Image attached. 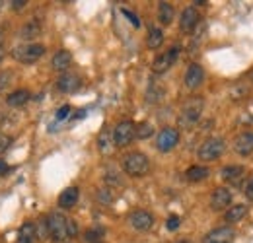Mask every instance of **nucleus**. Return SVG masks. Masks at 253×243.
<instances>
[{
	"label": "nucleus",
	"instance_id": "1",
	"mask_svg": "<svg viewBox=\"0 0 253 243\" xmlns=\"http://www.w3.org/2000/svg\"><path fill=\"white\" fill-rule=\"evenodd\" d=\"M47 232H49V238L53 242H66L70 238V220L61 212H53L47 216Z\"/></svg>",
	"mask_w": 253,
	"mask_h": 243
},
{
	"label": "nucleus",
	"instance_id": "2",
	"mask_svg": "<svg viewBox=\"0 0 253 243\" xmlns=\"http://www.w3.org/2000/svg\"><path fill=\"white\" fill-rule=\"evenodd\" d=\"M123 169L130 177H142L150 171V160L142 152H130L123 158Z\"/></svg>",
	"mask_w": 253,
	"mask_h": 243
},
{
	"label": "nucleus",
	"instance_id": "3",
	"mask_svg": "<svg viewBox=\"0 0 253 243\" xmlns=\"http://www.w3.org/2000/svg\"><path fill=\"white\" fill-rule=\"evenodd\" d=\"M203 109H205V99H203V97H199V95L189 97V99L183 103V107H181L179 124H181V126H193L195 122L201 119Z\"/></svg>",
	"mask_w": 253,
	"mask_h": 243
},
{
	"label": "nucleus",
	"instance_id": "4",
	"mask_svg": "<svg viewBox=\"0 0 253 243\" xmlns=\"http://www.w3.org/2000/svg\"><path fill=\"white\" fill-rule=\"evenodd\" d=\"M45 55V47L41 43H24L12 49V57L22 64H33Z\"/></svg>",
	"mask_w": 253,
	"mask_h": 243
},
{
	"label": "nucleus",
	"instance_id": "5",
	"mask_svg": "<svg viewBox=\"0 0 253 243\" xmlns=\"http://www.w3.org/2000/svg\"><path fill=\"white\" fill-rule=\"evenodd\" d=\"M224 150H226V142L218 136H211L199 146V160L201 162H214L224 154Z\"/></svg>",
	"mask_w": 253,
	"mask_h": 243
},
{
	"label": "nucleus",
	"instance_id": "6",
	"mask_svg": "<svg viewBox=\"0 0 253 243\" xmlns=\"http://www.w3.org/2000/svg\"><path fill=\"white\" fill-rule=\"evenodd\" d=\"M111 132H113L115 146L123 148V146H128L136 138V124L132 121H121L115 124V128Z\"/></svg>",
	"mask_w": 253,
	"mask_h": 243
},
{
	"label": "nucleus",
	"instance_id": "7",
	"mask_svg": "<svg viewBox=\"0 0 253 243\" xmlns=\"http://www.w3.org/2000/svg\"><path fill=\"white\" fill-rule=\"evenodd\" d=\"M179 142V130L177 128H171V126H166L158 132V138H156V148L160 152H171Z\"/></svg>",
	"mask_w": 253,
	"mask_h": 243
},
{
	"label": "nucleus",
	"instance_id": "8",
	"mask_svg": "<svg viewBox=\"0 0 253 243\" xmlns=\"http://www.w3.org/2000/svg\"><path fill=\"white\" fill-rule=\"evenodd\" d=\"M179 53H181V49L179 47H171L168 53H162L158 55L154 62H152V70H154V74H164V72H168L175 61L179 59Z\"/></svg>",
	"mask_w": 253,
	"mask_h": 243
},
{
	"label": "nucleus",
	"instance_id": "9",
	"mask_svg": "<svg viewBox=\"0 0 253 243\" xmlns=\"http://www.w3.org/2000/svg\"><path fill=\"white\" fill-rule=\"evenodd\" d=\"M128 224L136 232H148L154 226V216L146 210H134L128 216Z\"/></svg>",
	"mask_w": 253,
	"mask_h": 243
},
{
	"label": "nucleus",
	"instance_id": "10",
	"mask_svg": "<svg viewBox=\"0 0 253 243\" xmlns=\"http://www.w3.org/2000/svg\"><path fill=\"white\" fill-rule=\"evenodd\" d=\"M230 204H232V193H230V189L216 187L212 191V195H211V208L214 212H220V210H226Z\"/></svg>",
	"mask_w": 253,
	"mask_h": 243
},
{
	"label": "nucleus",
	"instance_id": "11",
	"mask_svg": "<svg viewBox=\"0 0 253 243\" xmlns=\"http://www.w3.org/2000/svg\"><path fill=\"white\" fill-rule=\"evenodd\" d=\"M234 238H236V232L230 226H222V228H216V230H211L203 238V243H232Z\"/></svg>",
	"mask_w": 253,
	"mask_h": 243
},
{
	"label": "nucleus",
	"instance_id": "12",
	"mask_svg": "<svg viewBox=\"0 0 253 243\" xmlns=\"http://www.w3.org/2000/svg\"><path fill=\"white\" fill-rule=\"evenodd\" d=\"M234 152L242 158L246 156H252L253 154V130H246V132H240L234 140Z\"/></svg>",
	"mask_w": 253,
	"mask_h": 243
},
{
	"label": "nucleus",
	"instance_id": "13",
	"mask_svg": "<svg viewBox=\"0 0 253 243\" xmlns=\"http://www.w3.org/2000/svg\"><path fill=\"white\" fill-rule=\"evenodd\" d=\"M203 80H205V70H203V66L197 64V62L189 64V68H187V72H185V88L191 91L197 90V88L203 84Z\"/></svg>",
	"mask_w": 253,
	"mask_h": 243
},
{
	"label": "nucleus",
	"instance_id": "14",
	"mask_svg": "<svg viewBox=\"0 0 253 243\" xmlns=\"http://www.w3.org/2000/svg\"><path fill=\"white\" fill-rule=\"evenodd\" d=\"M201 24V18H199V12L189 6V8H185L183 12H181V18H179V28L181 31H185V33H191V31H195V28Z\"/></svg>",
	"mask_w": 253,
	"mask_h": 243
},
{
	"label": "nucleus",
	"instance_id": "15",
	"mask_svg": "<svg viewBox=\"0 0 253 243\" xmlns=\"http://www.w3.org/2000/svg\"><path fill=\"white\" fill-rule=\"evenodd\" d=\"M80 84H82V80L74 72H64L63 76L57 80V88H59V91H63V93H74V91L80 88Z\"/></svg>",
	"mask_w": 253,
	"mask_h": 243
},
{
	"label": "nucleus",
	"instance_id": "16",
	"mask_svg": "<svg viewBox=\"0 0 253 243\" xmlns=\"http://www.w3.org/2000/svg\"><path fill=\"white\" fill-rule=\"evenodd\" d=\"M220 177L222 181L230 183V185H240L242 179L246 177V169L242 165H226V167H222Z\"/></svg>",
	"mask_w": 253,
	"mask_h": 243
},
{
	"label": "nucleus",
	"instance_id": "17",
	"mask_svg": "<svg viewBox=\"0 0 253 243\" xmlns=\"http://www.w3.org/2000/svg\"><path fill=\"white\" fill-rule=\"evenodd\" d=\"M78 197H80L78 187H68V189H64L63 193L59 195V206H61V208H72V206L78 202Z\"/></svg>",
	"mask_w": 253,
	"mask_h": 243
},
{
	"label": "nucleus",
	"instance_id": "18",
	"mask_svg": "<svg viewBox=\"0 0 253 243\" xmlns=\"http://www.w3.org/2000/svg\"><path fill=\"white\" fill-rule=\"evenodd\" d=\"M97 150L101 154H111L115 150V140L111 130H101L97 136Z\"/></svg>",
	"mask_w": 253,
	"mask_h": 243
},
{
	"label": "nucleus",
	"instance_id": "19",
	"mask_svg": "<svg viewBox=\"0 0 253 243\" xmlns=\"http://www.w3.org/2000/svg\"><path fill=\"white\" fill-rule=\"evenodd\" d=\"M37 240V228L33 222H26L22 228H20V234H18V243H33Z\"/></svg>",
	"mask_w": 253,
	"mask_h": 243
},
{
	"label": "nucleus",
	"instance_id": "20",
	"mask_svg": "<svg viewBox=\"0 0 253 243\" xmlns=\"http://www.w3.org/2000/svg\"><path fill=\"white\" fill-rule=\"evenodd\" d=\"M209 175H211V171H209V167H205V165H191L189 169L185 171V177H187V181H191V183L205 181Z\"/></svg>",
	"mask_w": 253,
	"mask_h": 243
},
{
	"label": "nucleus",
	"instance_id": "21",
	"mask_svg": "<svg viewBox=\"0 0 253 243\" xmlns=\"http://www.w3.org/2000/svg\"><path fill=\"white\" fill-rule=\"evenodd\" d=\"M173 16H175V10L169 2H160L158 4V20L162 26H169L173 22Z\"/></svg>",
	"mask_w": 253,
	"mask_h": 243
},
{
	"label": "nucleus",
	"instance_id": "22",
	"mask_svg": "<svg viewBox=\"0 0 253 243\" xmlns=\"http://www.w3.org/2000/svg\"><path fill=\"white\" fill-rule=\"evenodd\" d=\"M30 97H32V95H30L28 90H16L6 97V103H8L10 107H22V105H26V103L30 101Z\"/></svg>",
	"mask_w": 253,
	"mask_h": 243
},
{
	"label": "nucleus",
	"instance_id": "23",
	"mask_svg": "<svg viewBox=\"0 0 253 243\" xmlns=\"http://www.w3.org/2000/svg\"><path fill=\"white\" fill-rule=\"evenodd\" d=\"M248 212V206L246 204H234V206H230L226 214H224V220L228 222V224H236V222H240L244 216Z\"/></svg>",
	"mask_w": 253,
	"mask_h": 243
},
{
	"label": "nucleus",
	"instance_id": "24",
	"mask_svg": "<svg viewBox=\"0 0 253 243\" xmlns=\"http://www.w3.org/2000/svg\"><path fill=\"white\" fill-rule=\"evenodd\" d=\"M164 95H166L164 86H162L160 82H150V86H148V90H146V101H148V103H160V101L164 99Z\"/></svg>",
	"mask_w": 253,
	"mask_h": 243
},
{
	"label": "nucleus",
	"instance_id": "25",
	"mask_svg": "<svg viewBox=\"0 0 253 243\" xmlns=\"http://www.w3.org/2000/svg\"><path fill=\"white\" fill-rule=\"evenodd\" d=\"M70 62H72V55L68 53V51H59V53H55V57H53V61H51V66L55 68V70H66L68 66H70Z\"/></svg>",
	"mask_w": 253,
	"mask_h": 243
},
{
	"label": "nucleus",
	"instance_id": "26",
	"mask_svg": "<svg viewBox=\"0 0 253 243\" xmlns=\"http://www.w3.org/2000/svg\"><path fill=\"white\" fill-rule=\"evenodd\" d=\"M39 33H41V26H39V22H37V20H32V22H28V24L20 30V37H22V39H26V41H32V39H35Z\"/></svg>",
	"mask_w": 253,
	"mask_h": 243
},
{
	"label": "nucleus",
	"instance_id": "27",
	"mask_svg": "<svg viewBox=\"0 0 253 243\" xmlns=\"http://www.w3.org/2000/svg\"><path fill=\"white\" fill-rule=\"evenodd\" d=\"M162 43H164V33H162V30H158V28H150L148 37H146V45H148V49H158V47H162Z\"/></svg>",
	"mask_w": 253,
	"mask_h": 243
},
{
	"label": "nucleus",
	"instance_id": "28",
	"mask_svg": "<svg viewBox=\"0 0 253 243\" xmlns=\"http://www.w3.org/2000/svg\"><path fill=\"white\" fill-rule=\"evenodd\" d=\"M154 134V126L150 124V122H138L136 124V138H140V140H144V138H150Z\"/></svg>",
	"mask_w": 253,
	"mask_h": 243
},
{
	"label": "nucleus",
	"instance_id": "29",
	"mask_svg": "<svg viewBox=\"0 0 253 243\" xmlns=\"http://www.w3.org/2000/svg\"><path fill=\"white\" fill-rule=\"evenodd\" d=\"M113 199H115V195H113V191H111L109 187H105V189H99V191H97V201H99L101 204H111V202H113Z\"/></svg>",
	"mask_w": 253,
	"mask_h": 243
},
{
	"label": "nucleus",
	"instance_id": "30",
	"mask_svg": "<svg viewBox=\"0 0 253 243\" xmlns=\"http://www.w3.org/2000/svg\"><path fill=\"white\" fill-rule=\"evenodd\" d=\"M84 238H86L88 243H101V230H97V232L95 230H88Z\"/></svg>",
	"mask_w": 253,
	"mask_h": 243
},
{
	"label": "nucleus",
	"instance_id": "31",
	"mask_svg": "<svg viewBox=\"0 0 253 243\" xmlns=\"http://www.w3.org/2000/svg\"><path fill=\"white\" fill-rule=\"evenodd\" d=\"M121 12H123V16H125L126 20L132 24V28H140V20H138V16H136V14H132V12H130V10H126V8H123Z\"/></svg>",
	"mask_w": 253,
	"mask_h": 243
},
{
	"label": "nucleus",
	"instance_id": "32",
	"mask_svg": "<svg viewBox=\"0 0 253 243\" xmlns=\"http://www.w3.org/2000/svg\"><path fill=\"white\" fill-rule=\"evenodd\" d=\"M179 224H181L179 216H169V218L166 220V228H168L169 232H175V230L179 228Z\"/></svg>",
	"mask_w": 253,
	"mask_h": 243
},
{
	"label": "nucleus",
	"instance_id": "33",
	"mask_svg": "<svg viewBox=\"0 0 253 243\" xmlns=\"http://www.w3.org/2000/svg\"><path fill=\"white\" fill-rule=\"evenodd\" d=\"M105 183H107V185H111V187H113V185H117V187H119V185H123V181L119 179V175H117V173H113V171H107V173H105Z\"/></svg>",
	"mask_w": 253,
	"mask_h": 243
},
{
	"label": "nucleus",
	"instance_id": "34",
	"mask_svg": "<svg viewBox=\"0 0 253 243\" xmlns=\"http://www.w3.org/2000/svg\"><path fill=\"white\" fill-rule=\"evenodd\" d=\"M10 144H12V138L6 136V134H0V154L6 152L10 148Z\"/></svg>",
	"mask_w": 253,
	"mask_h": 243
},
{
	"label": "nucleus",
	"instance_id": "35",
	"mask_svg": "<svg viewBox=\"0 0 253 243\" xmlns=\"http://www.w3.org/2000/svg\"><path fill=\"white\" fill-rule=\"evenodd\" d=\"M70 111H72V109H70V105H63V107L57 111V121H64V119L70 115Z\"/></svg>",
	"mask_w": 253,
	"mask_h": 243
},
{
	"label": "nucleus",
	"instance_id": "36",
	"mask_svg": "<svg viewBox=\"0 0 253 243\" xmlns=\"http://www.w3.org/2000/svg\"><path fill=\"white\" fill-rule=\"evenodd\" d=\"M244 195H246L250 201H253V177H250L248 183H246V191H244Z\"/></svg>",
	"mask_w": 253,
	"mask_h": 243
},
{
	"label": "nucleus",
	"instance_id": "37",
	"mask_svg": "<svg viewBox=\"0 0 253 243\" xmlns=\"http://www.w3.org/2000/svg\"><path fill=\"white\" fill-rule=\"evenodd\" d=\"M6 57V47H4V30L0 28V62Z\"/></svg>",
	"mask_w": 253,
	"mask_h": 243
},
{
	"label": "nucleus",
	"instance_id": "38",
	"mask_svg": "<svg viewBox=\"0 0 253 243\" xmlns=\"http://www.w3.org/2000/svg\"><path fill=\"white\" fill-rule=\"evenodd\" d=\"M26 4H28L26 0H14V2H12V8H14V10H22Z\"/></svg>",
	"mask_w": 253,
	"mask_h": 243
},
{
	"label": "nucleus",
	"instance_id": "39",
	"mask_svg": "<svg viewBox=\"0 0 253 243\" xmlns=\"http://www.w3.org/2000/svg\"><path fill=\"white\" fill-rule=\"evenodd\" d=\"M6 171H8V163L4 160H0V175H4Z\"/></svg>",
	"mask_w": 253,
	"mask_h": 243
},
{
	"label": "nucleus",
	"instance_id": "40",
	"mask_svg": "<svg viewBox=\"0 0 253 243\" xmlns=\"http://www.w3.org/2000/svg\"><path fill=\"white\" fill-rule=\"evenodd\" d=\"M0 8H2V2H0Z\"/></svg>",
	"mask_w": 253,
	"mask_h": 243
},
{
	"label": "nucleus",
	"instance_id": "41",
	"mask_svg": "<svg viewBox=\"0 0 253 243\" xmlns=\"http://www.w3.org/2000/svg\"><path fill=\"white\" fill-rule=\"evenodd\" d=\"M252 80H253V74H252Z\"/></svg>",
	"mask_w": 253,
	"mask_h": 243
}]
</instances>
